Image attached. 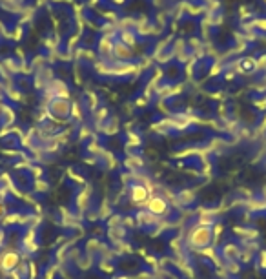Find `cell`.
<instances>
[{"mask_svg":"<svg viewBox=\"0 0 266 279\" xmlns=\"http://www.w3.org/2000/svg\"><path fill=\"white\" fill-rule=\"evenodd\" d=\"M212 239H213L212 228L206 225L195 226L188 233V245L193 246V248H204V246H208L212 243Z\"/></svg>","mask_w":266,"mask_h":279,"instance_id":"obj_1","label":"cell"},{"mask_svg":"<svg viewBox=\"0 0 266 279\" xmlns=\"http://www.w3.org/2000/svg\"><path fill=\"white\" fill-rule=\"evenodd\" d=\"M113 44H115V40L109 37H104V35L97 40V53H99V57L102 58V60H106V62L115 60V58H113Z\"/></svg>","mask_w":266,"mask_h":279,"instance_id":"obj_2","label":"cell"},{"mask_svg":"<svg viewBox=\"0 0 266 279\" xmlns=\"http://www.w3.org/2000/svg\"><path fill=\"white\" fill-rule=\"evenodd\" d=\"M48 110H50L53 115L64 119V117H68L71 113V102L68 99H53L50 102V108Z\"/></svg>","mask_w":266,"mask_h":279,"instance_id":"obj_3","label":"cell"},{"mask_svg":"<svg viewBox=\"0 0 266 279\" xmlns=\"http://www.w3.org/2000/svg\"><path fill=\"white\" fill-rule=\"evenodd\" d=\"M113 58H115L117 62H129L133 58L131 48H128L126 44H122V42L115 40V44H113Z\"/></svg>","mask_w":266,"mask_h":279,"instance_id":"obj_4","label":"cell"},{"mask_svg":"<svg viewBox=\"0 0 266 279\" xmlns=\"http://www.w3.org/2000/svg\"><path fill=\"white\" fill-rule=\"evenodd\" d=\"M129 196H131V201H135L137 204L148 203V190L141 184H133L131 190H129Z\"/></svg>","mask_w":266,"mask_h":279,"instance_id":"obj_5","label":"cell"},{"mask_svg":"<svg viewBox=\"0 0 266 279\" xmlns=\"http://www.w3.org/2000/svg\"><path fill=\"white\" fill-rule=\"evenodd\" d=\"M137 40H139V35L135 33V29H122V31H119V42L126 44L128 48L135 46Z\"/></svg>","mask_w":266,"mask_h":279,"instance_id":"obj_6","label":"cell"},{"mask_svg":"<svg viewBox=\"0 0 266 279\" xmlns=\"http://www.w3.org/2000/svg\"><path fill=\"white\" fill-rule=\"evenodd\" d=\"M148 210L153 216H161L162 212H166V201L162 197H153V199L148 201Z\"/></svg>","mask_w":266,"mask_h":279,"instance_id":"obj_7","label":"cell"},{"mask_svg":"<svg viewBox=\"0 0 266 279\" xmlns=\"http://www.w3.org/2000/svg\"><path fill=\"white\" fill-rule=\"evenodd\" d=\"M0 267L4 268V270H13L15 267H18V254H15V252L4 254V259L0 261Z\"/></svg>","mask_w":266,"mask_h":279,"instance_id":"obj_8","label":"cell"},{"mask_svg":"<svg viewBox=\"0 0 266 279\" xmlns=\"http://www.w3.org/2000/svg\"><path fill=\"white\" fill-rule=\"evenodd\" d=\"M11 35H13V40L20 42L22 37H24V26H22V24H15V26H13Z\"/></svg>","mask_w":266,"mask_h":279,"instance_id":"obj_9","label":"cell"},{"mask_svg":"<svg viewBox=\"0 0 266 279\" xmlns=\"http://www.w3.org/2000/svg\"><path fill=\"white\" fill-rule=\"evenodd\" d=\"M112 2H113L115 6H122V4L126 2V0H112Z\"/></svg>","mask_w":266,"mask_h":279,"instance_id":"obj_10","label":"cell"},{"mask_svg":"<svg viewBox=\"0 0 266 279\" xmlns=\"http://www.w3.org/2000/svg\"><path fill=\"white\" fill-rule=\"evenodd\" d=\"M201 2H203V4L206 6V4H210V2H213V0H201Z\"/></svg>","mask_w":266,"mask_h":279,"instance_id":"obj_11","label":"cell"},{"mask_svg":"<svg viewBox=\"0 0 266 279\" xmlns=\"http://www.w3.org/2000/svg\"><path fill=\"white\" fill-rule=\"evenodd\" d=\"M188 2H190V4H193V2H195V0H188Z\"/></svg>","mask_w":266,"mask_h":279,"instance_id":"obj_12","label":"cell"}]
</instances>
